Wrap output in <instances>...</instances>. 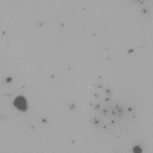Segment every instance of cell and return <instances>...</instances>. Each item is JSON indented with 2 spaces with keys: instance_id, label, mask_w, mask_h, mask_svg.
<instances>
[{
  "instance_id": "6da1fadb",
  "label": "cell",
  "mask_w": 153,
  "mask_h": 153,
  "mask_svg": "<svg viewBox=\"0 0 153 153\" xmlns=\"http://www.w3.org/2000/svg\"><path fill=\"white\" fill-rule=\"evenodd\" d=\"M130 106L120 100L108 87L96 84L91 88L88 102L90 123L103 133L121 134L134 119Z\"/></svg>"
}]
</instances>
